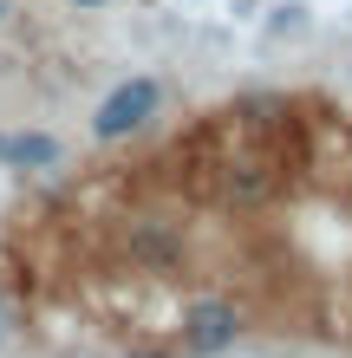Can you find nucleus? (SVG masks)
I'll return each mask as SVG.
<instances>
[{"label": "nucleus", "instance_id": "obj_2", "mask_svg": "<svg viewBox=\"0 0 352 358\" xmlns=\"http://www.w3.org/2000/svg\"><path fill=\"white\" fill-rule=\"evenodd\" d=\"M235 332H241V313L229 300H196L190 313H183V345L202 352V358H209V352H229Z\"/></svg>", "mask_w": 352, "mask_h": 358}, {"label": "nucleus", "instance_id": "obj_1", "mask_svg": "<svg viewBox=\"0 0 352 358\" xmlns=\"http://www.w3.org/2000/svg\"><path fill=\"white\" fill-rule=\"evenodd\" d=\"M157 117V78H124V85L98 104V117H92V131L105 137V143H118V137H131V131H143V124Z\"/></svg>", "mask_w": 352, "mask_h": 358}, {"label": "nucleus", "instance_id": "obj_5", "mask_svg": "<svg viewBox=\"0 0 352 358\" xmlns=\"http://www.w3.org/2000/svg\"><path fill=\"white\" fill-rule=\"evenodd\" d=\"M137 358H143V352H137Z\"/></svg>", "mask_w": 352, "mask_h": 358}, {"label": "nucleus", "instance_id": "obj_3", "mask_svg": "<svg viewBox=\"0 0 352 358\" xmlns=\"http://www.w3.org/2000/svg\"><path fill=\"white\" fill-rule=\"evenodd\" d=\"M20 170H46V163H59V143L52 137H39V131H27V137H13V143H0Z\"/></svg>", "mask_w": 352, "mask_h": 358}, {"label": "nucleus", "instance_id": "obj_4", "mask_svg": "<svg viewBox=\"0 0 352 358\" xmlns=\"http://www.w3.org/2000/svg\"><path fill=\"white\" fill-rule=\"evenodd\" d=\"M72 7H105V0H72Z\"/></svg>", "mask_w": 352, "mask_h": 358}]
</instances>
